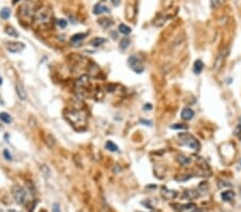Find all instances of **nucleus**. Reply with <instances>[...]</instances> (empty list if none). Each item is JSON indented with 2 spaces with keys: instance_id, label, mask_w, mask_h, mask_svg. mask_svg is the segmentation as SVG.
<instances>
[{
  "instance_id": "nucleus-21",
  "label": "nucleus",
  "mask_w": 241,
  "mask_h": 212,
  "mask_svg": "<svg viewBox=\"0 0 241 212\" xmlns=\"http://www.w3.org/2000/svg\"><path fill=\"white\" fill-rule=\"evenodd\" d=\"M224 61V58H223V54H220L219 56H218V58L215 59V62H214V70L218 71L220 68H221L222 63H223Z\"/></svg>"
},
{
  "instance_id": "nucleus-27",
  "label": "nucleus",
  "mask_w": 241,
  "mask_h": 212,
  "mask_svg": "<svg viewBox=\"0 0 241 212\" xmlns=\"http://www.w3.org/2000/svg\"><path fill=\"white\" fill-rule=\"evenodd\" d=\"M99 24L101 25L102 27L106 28V27H108L110 24H112V22H110V20H107V18H105V20H99Z\"/></svg>"
},
{
  "instance_id": "nucleus-2",
  "label": "nucleus",
  "mask_w": 241,
  "mask_h": 212,
  "mask_svg": "<svg viewBox=\"0 0 241 212\" xmlns=\"http://www.w3.org/2000/svg\"><path fill=\"white\" fill-rule=\"evenodd\" d=\"M178 137L181 139V144L188 146L189 148L193 149V150H198L200 147L198 140L196 139L193 135L189 133H179L178 134Z\"/></svg>"
},
{
  "instance_id": "nucleus-29",
  "label": "nucleus",
  "mask_w": 241,
  "mask_h": 212,
  "mask_svg": "<svg viewBox=\"0 0 241 212\" xmlns=\"http://www.w3.org/2000/svg\"><path fill=\"white\" fill-rule=\"evenodd\" d=\"M57 25L60 27V28L63 29V28H66V27H67L68 23H67V20H57Z\"/></svg>"
},
{
  "instance_id": "nucleus-16",
  "label": "nucleus",
  "mask_w": 241,
  "mask_h": 212,
  "mask_svg": "<svg viewBox=\"0 0 241 212\" xmlns=\"http://www.w3.org/2000/svg\"><path fill=\"white\" fill-rule=\"evenodd\" d=\"M118 29H119V32L122 33V34H124V35L130 34V33H131V31H132V29L130 28L129 26L124 25V24H120V25H119Z\"/></svg>"
},
{
  "instance_id": "nucleus-24",
  "label": "nucleus",
  "mask_w": 241,
  "mask_h": 212,
  "mask_svg": "<svg viewBox=\"0 0 241 212\" xmlns=\"http://www.w3.org/2000/svg\"><path fill=\"white\" fill-rule=\"evenodd\" d=\"M130 45V39L129 38H123L120 41V48L122 50H125Z\"/></svg>"
},
{
  "instance_id": "nucleus-4",
  "label": "nucleus",
  "mask_w": 241,
  "mask_h": 212,
  "mask_svg": "<svg viewBox=\"0 0 241 212\" xmlns=\"http://www.w3.org/2000/svg\"><path fill=\"white\" fill-rule=\"evenodd\" d=\"M128 63H129L130 69H132L137 74H140V73L144 72V64H142V60L136 57V56H131L128 59Z\"/></svg>"
},
{
  "instance_id": "nucleus-7",
  "label": "nucleus",
  "mask_w": 241,
  "mask_h": 212,
  "mask_svg": "<svg viewBox=\"0 0 241 212\" xmlns=\"http://www.w3.org/2000/svg\"><path fill=\"white\" fill-rule=\"evenodd\" d=\"M174 207H177L179 209H176L177 212H196L197 211V207H196L195 203H189L185 205H174Z\"/></svg>"
},
{
  "instance_id": "nucleus-1",
  "label": "nucleus",
  "mask_w": 241,
  "mask_h": 212,
  "mask_svg": "<svg viewBox=\"0 0 241 212\" xmlns=\"http://www.w3.org/2000/svg\"><path fill=\"white\" fill-rule=\"evenodd\" d=\"M12 194L18 205H26L28 201V192L20 185H14L12 189Z\"/></svg>"
},
{
  "instance_id": "nucleus-12",
  "label": "nucleus",
  "mask_w": 241,
  "mask_h": 212,
  "mask_svg": "<svg viewBox=\"0 0 241 212\" xmlns=\"http://www.w3.org/2000/svg\"><path fill=\"white\" fill-rule=\"evenodd\" d=\"M198 197V193L195 192V191H185L184 194L182 195V198L186 199V200H192V199Z\"/></svg>"
},
{
  "instance_id": "nucleus-36",
  "label": "nucleus",
  "mask_w": 241,
  "mask_h": 212,
  "mask_svg": "<svg viewBox=\"0 0 241 212\" xmlns=\"http://www.w3.org/2000/svg\"><path fill=\"white\" fill-rule=\"evenodd\" d=\"M121 0H112V3L115 5V7H118L119 5H120Z\"/></svg>"
},
{
  "instance_id": "nucleus-22",
  "label": "nucleus",
  "mask_w": 241,
  "mask_h": 212,
  "mask_svg": "<svg viewBox=\"0 0 241 212\" xmlns=\"http://www.w3.org/2000/svg\"><path fill=\"white\" fill-rule=\"evenodd\" d=\"M0 16L3 18V20H8V18L11 16V10L9 8H3L0 11Z\"/></svg>"
},
{
  "instance_id": "nucleus-8",
  "label": "nucleus",
  "mask_w": 241,
  "mask_h": 212,
  "mask_svg": "<svg viewBox=\"0 0 241 212\" xmlns=\"http://www.w3.org/2000/svg\"><path fill=\"white\" fill-rule=\"evenodd\" d=\"M16 93H17L18 98H20L22 101L26 100V98H27V92H26V90H25L24 85H23V83L20 81H18L17 84H16Z\"/></svg>"
},
{
  "instance_id": "nucleus-37",
  "label": "nucleus",
  "mask_w": 241,
  "mask_h": 212,
  "mask_svg": "<svg viewBox=\"0 0 241 212\" xmlns=\"http://www.w3.org/2000/svg\"><path fill=\"white\" fill-rule=\"evenodd\" d=\"M1 84H2V78L0 77V85H1Z\"/></svg>"
},
{
  "instance_id": "nucleus-11",
  "label": "nucleus",
  "mask_w": 241,
  "mask_h": 212,
  "mask_svg": "<svg viewBox=\"0 0 241 212\" xmlns=\"http://www.w3.org/2000/svg\"><path fill=\"white\" fill-rule=\"evenodd\" d=\"M108 12H110V9L101 3H96L93 8V14H95V15H99L101 13H108Z\"/></svg>"
},
{
  "instance_id": "nucleus-34",
  "label": "nucleus",
  "mask_w": 241,
  "mask_h": 212,
  "mask_svg": "<svg viewBox=\"0 0 241 212\" xmlns=\"http://www.w3.org/2000/svg\"><path fill=\"white\" fill-rule=\"evenodd\" d=\"M53 210H54V212H60L59 211V205H58V203H54Z\"/></svg>"
},
{
  "instance_id": "nucleus-20",
  "label": "nucleus",
  "mask_w": 241,
  "mask_h": 212,
  "mask_svg": "<svg viewBox=\"0 0 241 212\" xmlns=\"http://www.w3.org/2000/svg\"><path fill=\"white\" fill-rule=\"evenodd\" d=\"M0 120L2 121L3 123L9 124V123H11L12 118L9 114H7V113H0Z\"/></svg>"
},
{
  "instance_id": "nucleus-18",
  "label": "nucleus",
  "mask_w": 241,
  "mask_h": 212,
  "mask_svg": "<svg viewBox=\"0 0 241 212\" xmlns=\"http://www.w3.org/2000/svg\"><path fill=\"white\" fill-rule=\"evenodd\" d=\"M86 33H76V34H74L72 38H71V42H73V43H77V42H81L83 41L84 39L86 38Z\"/></svg>"
},
{
  "instance_id": "nucleus-32",
  "label": "nucleus",
  "mask_w": 241,
  "mask_h": 212,
  "mask_svg": "<svg viewBox=\"0 0 241 212\" xmlns=\"http://www.w3.org/2000/svg\"><path fill=\"white\" fill-rule=\"evenodd\" d=\"M41 169H42V171H43V174L45 173V176H46V177H48V175H49V169L47 168V166H46V165H42V166H41Z\"/></svg>"
},
{
  "instance_id": "nucleus-23",
  "label": "nucleus",
  "mask_w": 241,
  "mask_h": 212,
  "mask_svg": "<svg viewBox=\"0 0 241 212\" xmlns=\"http://www.w3.org/2000/svg\"><path fill=\"white\" fill-rule=\"evenodd\" d=\"M45 142L47 144V146L49 147V148H53L54 147V145H55V137H54L52 134H48L47 136H46V140H45Z\"/></svg>"
},
{
  "instance_id": "nucleus-38",
  "label": "nucleus",
  "mask_w": 241,
  "mask_h": 212,
  "mask_svg": "<svg viewBox=\"0 0 241 212\" xmlns=\"http://www.w3.org/2000/svg\"><path fill=\"white\" fill-rule=\"evenodd\" d=\"M240 165H241V160H240Z\"/></svg>"
},
{
  "instance_id": "nucleus-14",
  "label": "nucleus",
  "mask_w": 241,
  "mask_h": 212,
  "mask_svg": "<svg viewBox=\"0 0 241 212\" xmlns=\"http://www.w3.org/2000/svg\"><path fill=\"white\" fill-rule=\"evenodd\" d=\"M204 70V63H203L202 60H196L195 63H194V68H193V71L195 74H200Z\"/></svg>"
},
{
  "instance_id": "nucleus-39",
  "label": "nucleus",
  "mask_w": 241,
  "mask_h": 212,
  "mask_svg": "<svg viewBox=\"0 0 241 212\" xmlns=\"http://www.w3.org/2000/svg\"><path fill=\"white\" fill-rule=\"evenodd\" d=\"M42 212H43V211H42Z\"/></svg>"
},
{
  "instance_id": "nucleus-5",
  "label": "nucleus",
  "mask_w": 241,
  "mask_h": 212,
  "mask_svg": "<svg viewBox=\"0 0 241 212\" xmlns=\"http://www.w3.org/2000/svg\"><path fill=\"white\" fill-rule=\"evenodd\" d=\"M5 45H7V49L10 52H14V54L20 52L25 49V44L20 43V42H7Z\"/></svg>"
},
{
  "instance_id": "nucleus-15",
  "label": "nucleus",
  "mask_w": 241,
  "mask_h": 212,
  "mask_svg": "<svg viewBox=\"0 0 241 212\" xmlns=\"http://www.w3.org/2000/svg\"><path fill=\"white\" fill-rule=\"evenodd\" d=\"M177 161L179 162V164L182 165V166H188V165L191 163L190 157L185 156V155H181V154H179L177 156Z\"/></svg>"
},
{
  "instance_id": "nucleus-25",
  "label": "nucleus",
  "mask_w": 241,
  "mask_h": 212,
  "mask_svg": "<svg viewBox=\"0 0 241 212\" xmlns=\"http://www.w3.org/2000/svg\"><path fill=\"white\" fill-rule=\"evenodd\" d=\"M5 33L10 37H18V32L13 28V27H7L5 28Z\"/></svg>"
},
{
  "instance_id": "nucleus-3",
  "label": "nucleus",
  "mask_w": 241,
  "mask_h": 212,
  "mask_svg": "<svg viewBox=\"0 0 241 212\" xmlns=\"http://www.w3.org/2000/svg\"><path fill=\"white\" fill-rule=\"evenodd\" d=\"M66 117L69 119V121L72 122V124H78L84 125L86 123V116L84 114H81L78 112H69L68 114L66 113Z\"/></svg>"
},
{
  "instance_id": "nucleus-35",
  "label": "nucleus",
  "mask_w": 241,
  "mask_h": 212,
  "mask_svg": "<svg viewBox=\"0 0 241 212\" xmlns=\"http://www.w3.org/2000/svg\"><path fill=\"white\" fill-rule=\"evenodd\" d=\"M152 110V105L151 104H146L144 106V110Z\"/></svg>"
},
{
  "instance_id": "nucleus-31",
  "label": "nucleus",
  "mask_w": 241,
  "mask_h": 212,
  "mask_svg": "<svg viewBox=\"0 0 241 212\" xmlns=\"http://www.w3.org/2000/svg\"><path fill=\"white\" fill-rule=\"evenodd\" d=\"M3 155H5V157L7 159L8 161H11L12 160V155H11V153L9 152V150H7L5 149V151H3Z\"/></svg>"
},
{
  "instance_id": "nucleus-9",
  "label": "nucleus",
  "mask_w": 241,
  "mask_h": 212,
  "mask_svg": "<svg viewBox=\"0 0 241 212\" xmlns=\"http://www.w3.org/2000/svg\"><path fill=\"white\" fill-rule=\"evenodd\" d=\"M162 196L164 197V199L167 200H171V199L176 198L177 197V192L174 190H168L167 188L162 189Z\"/></svg>"
},
{
  "instance_id": "nucleus-19",
  "label": "nucleus",
  "mask_w": 241,
  "mask_h": 212,
  "mask_svg": "<svg viewBox=\"0 0 241 212\" xmlns=\"http://www.w3.org/2000/svg\"><path fill=\"white\" fill-rule=\"evenodd\" d=\"M104 42H105V39H103V38H94L93 40L90 41V44H91L92 46H94V47H99V46H101Z\"/></svg>"
},
{
  "instance_id": "nucleus-10",
  "label": "nucleus",
  "mask_w": 241,
  "mask_h": 212,
  "mask_svg": "<svg viewBox=\"0 0 241 212\" xmlns=\"http://www.w3.org/2000/svg\"><path fill=\"white\" fill-rule=\"evenodd\" d=\"M181 119H183V120L188 121V120H191V119L194 117V112H193L191 108L186 107V108H183L181 112Z\"/></svg>"
},
{
  "instance_id": "nucleus-26",
  "label": "nucleus",
  "mask_w": 241,
  "mask_h": 212,
  "mask_svg": "<svg viewBox=\"0 0 241 212\" xmlns=\"http://www.w3.org/2000/svg\"><path fill=\"white\" fill-rule=\"evenodd\" d=\"M171 128L174 130H188V125L182 124V123H177V124L171 125Z\"/></svg>"
},
{
  "instance_id": "nucleus-17",
  "label": "nucleus",
  "mask_w": 241,
  "mask_h": 212,
  "mask_svg": "<svg viewBox=\"0 0 241 212\" xmlns=\"http://www.w3.org/2000/svg\"><path fill=\"white\" fill-rule=\"evenodd\" d=\"M105 148L107 149L108 151H110V152H117V151H118V146H117V145L115 144V142H110V140L106 142Z\"/></svg>"
},
{
  "instance_id": "nucleus-13",
  "label": "nucleus",
  "mask_w": 241,
  "mask_h": 212,
  "mask_svg": "<svg viewBox=\"0 0 241 212\" xmlns=\"http://www.w3.org/2000/svg\"><path fill=\"white\" fill-rule=\"evenodd\" d=\"M221 197L224 201H232L235 198V193L232 191H224L221 194Z\"/></svg>"
},
{
  "instance_id": "nucleus-33",
  "label": "nucleus",
  "mask_w": 241,
  "mask_h": 212,
  "mask_svg": "<svg viewBox=\"0 0 241 212\" xmlns=\"http://www.w3.org/2000/svg\"><path fill=\"white\" fill-rule=\"evenodd\" d=\"M140 122H142V124H145V125H149V127H152V122L150 120H144V119H142V120H140Z\"/></svg>"
},
{
  "instance_id": "nucleus-30",
  "label": "nucleus",
  "mask_w": 241,
  "mask_h": 212,
  "mask_svg": "<svg viewBox=\"0 0 241 212\" xmlns=\"http://www.w3.org/2000/svg\"><path fill=\"white\" fill-rule=\"evenodd\" d=\"M211 2V7L213 8V9H217V8L220 7V5H221V1L220 0H210Z\"/></svg>"
},
{
  "instance_id": "nucleus-28",
  "label": "nucleus",
  "mask_w": 241,
  "mask_h": 212,
  "mask_svg": "<svg viewBox=\"0 0 241 212\" xmlns=\"http://www.w3.org/2000/svg\"><path fill=\"white\" fill-rule=\"evenodd\" d=\"M234 134H235V136H237V137L239 138V139H241V124L237 125L236 129H235V131H234Z\"/></svg>"
},
{
  "instance_id": "nucleus-6",
  "label": "nucleus",
  "mask_w": 241,
  "mask_h": 212,
  "mask_svg": "<svg viewBox=\"0 0 241 212\" xmlns=\"http://www.w3.org/2000/svg\"><path fill=\"white\" fill-rule=\"evenodd\" d=\"M49 18H51V14L47 10H41L35 14V20L38 23H41V24H46V23L49 22Z\"/></svg>"
}]
</instances>
